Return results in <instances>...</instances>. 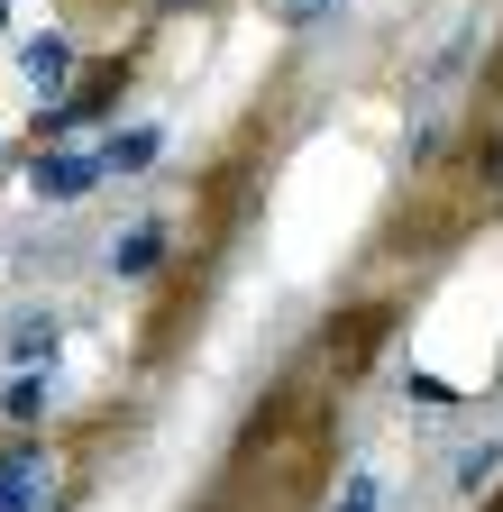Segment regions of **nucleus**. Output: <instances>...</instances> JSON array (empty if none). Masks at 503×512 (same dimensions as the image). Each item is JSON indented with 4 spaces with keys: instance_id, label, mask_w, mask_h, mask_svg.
<instances>
[{
    "instance_id": "f257e3e1",
    "label": "nucleus",
    "mask_w": 503,
    "mask_h": 512,
    "mask_svg": "<svg viewBox=\"0 0 503 512\" xmlns=\"http://www.w3.org/2000/svg\"><path fill=\"white\" fill-rule=\"evenodd\" d=\"M119 92H129V64H92V74L83 83H65V101H46L37 110V138H65V128H92V119H110L119 110Z\"/></svg>"
},
{
    "instance_id": "f03ea898",
    "label": "nucleus",
    "mask_w": 503,
    "mask_h": 512,
    "mask_svg": "<svg viewBox=\"0 0 503 512\" xmlns=\"http://www.w3.org/2000/svg\"><path fill=\"white\" fill-rule=\"evenodd\" d=\"M0 512H55V458L37 439L0 448Z\"/></svg>"
},
{
    "instance_id": "7ed1b4c3",
    "label": "nucleus",
    "mask_w": 503,
    "mask_h": 512,
    "mask_svg": "<svg viewBox=\"0 0 503 512\" xmlns=\"http://www.w3.org/2000/svg\"><path fill=\"white\" fill-rule=\"evenodd\" d=\"M28 183H37V202H83V192L101 183V147H46L28 165Z\"/></svg>"
},
{
    "instance_id": "20e7f679",
    "label": "nucleus",
    "mask_w": 503,
    "mask_h": 512,
    "mask_svg": "<svg viewBox=\"0 0 503 512\" xmlns=\"http://www.w3.org/2000/svg\"><path fill=\"white\" fill-rule=\"evenodd\" d=\"M65 83H74V46L65 37H28V92H37V110L65 101Z\"/></svg>"
},
{
    "instance_id": "39448f33",
    "label": "nucleus",
    "mask_w": 503,
    "mask_h": 512,
    "mask_svg": "<svg viewBox=\"0 0 503 512\" xmlns=\"http://www.w3.org/2000/svg\"><path fill=\"white\" fill-rule=\"evenodd\" d=\"M156 128H110V138H101V174H147L156 165Z\"/></svg>"
},
{
    "instance_id": "423d86ee",
    "label": "nucleus",
    "mask_w": 503,
    "mask_h": 512,
    "mask_svg": "<svg viewBox=\"0 0 503 512\" xmlns=\"http://www.w3.org/2000/svg\"><path fill=\"white\" fill-rule=\"evenodd\" d=\"M156 256H165V229H156V220H138L129 238H119V247H110V266H119V275H147V266H156Z\"/></svg>"
},
{
    "instance_id": "0eeeda50",
    "label": "nucleus",
    "mask_w": 503,
    "mask_h": 512,
    "mask_svg": "<svg viewBox=\"0 0 503 512\" xmlns=\"http://www.w3.org/2000/svg\"><path fill=\"white\" fill-rule=\"evenodd\" d=\"M0 412H10V421H37L46 412V375H19L10 394H0Z\"/></svg>"
},
{
    "instance_id": "6e6552de",
    "label": "nucleus",
    "mask_w": 503,
    "mask_h": 512,
    "mask_svg": "<svg viewBox=\"0 0 503 512\" xmlns=\"http://www.w3.org/2000/svg\"><path fill=\"white\" fill-rule=\"evenodd\" d=\"M10 348H19V357H55V320H19Z\"/></svg>"
},
{
    "instance_id": "1a4fd4ad",
    "label": "nucleus",
    "mask_w": 503,
    "mask_h": 512,
    "mask_svg": "<svg viewBox=\"0 0 503 512\" xmlns=\"http://www.w3.org/2000/svg\"><path fill=\"white\" fill-rule=\"evenodd\" d=\"M494 458H503V448H467V458H458V485H467V494H476V485H485V476H494Z\"/></svg>"
},
{
    "instance_id": "9d476101",
    "label": "nucleus",
    "mask_w": 503,
    "mask_h": 512,
    "mask_svg": "<svg viewBox=\"0 0 503 512\" xmlns=\"http://www.w3.org/2000/svg\"><path fill=\"white\" fill-rule=\"evenodd\" d=\"M339 512H375V476H348V494H339Z\"/></svg>"
},
{
    "instance_id": "9b49d317",
    "label": "nucleus",
    "mask_w": 503,
    "mask_h": 512,
    "mask_svg": "<svg viewBox=\"0 0 503 512\" xmlns=\"http://www.w3.org/2000/svg\"><path fill=\"white\" fill-rule=\"evenodd\" d=\"M156 19H183V10H211V0H147Z\"/></svg>"
},
{
    "instance_id": "f8f14e48",
    "label": "nucleus",
    "mask_w": 503,
    "mask_h": 512,
    "mask_svg": "<svg viewBox=\"0 0 503 512\" xmlns=\"http://www.w3.org/2000/svg\"><path fill=\"white\" fill-rule=\"evenodd\" d=\"M321 10H330V0H284V19H293V28H302V19H321Z\"/></svg>"
},
{
    "instance_id": "ddd939ff",
    "label": "nucleus",
    "mask_w": 503,
    "mask_h": 512,
    "mask_svg": "<svg viewBox=\"0 0 503 512\" xmlns=\"http://www.w3.org/2000/svg\"><path fill=\"white\" fill-rule=\"evenodd\" d=\"M485 156H494V192H503V138H494V147H485Z\"/></svg>"
},
{
    "instance_id": "4468645a",
    "label": "nucleus",
    "mask_w": 503,
    "mask_h": 512,
    "mask_svg": "<svg viewBox=\"0 0 503 512\" xmlns=\"http://www.w3.org/2000/svg\"><path fill=\"white\" fill-rule=\"evenodd\" d=\"M0 28H10V0H0Z\"/></svg>"
},
{
    "instance_id": "2eb2a0df",
    "label": "nucleus",
    "mask_w": 503,
    "mask_h": 512,
    "mask_svg": "<svg viewBox=\"0 0 503 512\" xmlns=\"http://www.w3.org/2000/svg\"><path fill=\"white\" fill-rule=\"evenodd\" d=\"M485 512H503V503H485Z\"/></svg>"
},
{
    "instance_id": "dca6fc26",
    "label": "nucleus",
    "mask_w": 503,
    "mask_h": 512,
    "mask_svg": "<svg viewBox=\"0 0 503 512\" xmlns=\"http://www.w3.org/2000/svg\"><path fill=\"white\" fill-rule=\"evenodd\" d=\"M0 156H10V147H0Z\"/></svg>"
}]
</instances>
